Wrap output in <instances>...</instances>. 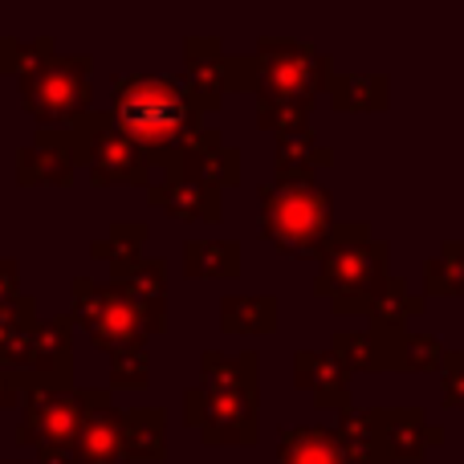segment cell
Wrapping results in <instances>:
<instances>
[{
	"label": "cell",
	"instance_id": "cell-13",
	"mask_svg": "<svg viewBox=\"0 0 464 464\" xmlns=\"http://www.w3.org/2000/svg\"><path fill=\"white\" fill-rule=\"evenodd\" d=\"M379 416V449L383 460H411L420 464L428 457L432 444H440V428L428 424V416L420 408H375Z\"/></svg>",
	"mask_w": 464,
	"mask_h": 464
},
{
	"label": "cell",
	"instance_id": "cell-29",
	"mask_svg": "<svg viewBox=\"0 0 464 464\" xmlns=\"http://www.w3.org/2000/svg\"><path fill=\"white\" fill-rule=\"evenodd\" d=\"M57 53L53 37H0V70L5 73H29L37 70L41 62H49V57Z\"/></svg>",
	"mask_w": 464,
	"mask_h": 464
},
{
	"label": "cell",
	"instance_id": "cell-28",
	"mask_svg": "<svg viewBox=\"0 0 464 464\" xmlns=\"http://www.w3.org/2000/svg\"><path fill=\"white\" fill-rule=\"evenodd\" d=\"M428 294H452L464 297V240H449L440 248V256H432L424 269Z\"/></svg>",
	"mask_w": 464,
	"mask_h": 464
},
{
	"label": "cell",
	"instance_id": "cell-35",
	"mask_svg": "<svg viewBox=\"0 0 464 464\" xmlns=\"http://www.w3.org/2000/svg\"><path fill=\"white\" fill-rule=\"evenodd\" d=\"M24 400V371L0 367V408H16Z\"/></svg>",
	"mask_w": 464,
	"mask_h": 464
},
{
	"label": "cell",
	"instance_id": "cell-20",
	"mask_svg": "<svg viewBox=\"0 0 464 464\" xmlns=\"http://www.w3.org/2000/svg\"><path fill=\"white\" fill-rule=\"evenodd\" d=\"M33 330H37V302L29 294L0 305V367L24 371Z\"/></svg>",
	"mask_w": 464,
	"mask_h": 464
},
{
	"label": "cell",
	"instance_id": "cell-12",
	"mask_svg": "<svg viewBox=\"0 0 464 464\" xmlns=\"http://www.w3.org/2000/svg\"><path fill=\"white\" fill-rule=\"evenodd\" d=\"M147 200L184 225H220V217H225V200L217 188H204L188 176H171V171H163L147 188Z\"/></svg>",
	"mask_w": 464,
	"mask_h": 464
},
{
	"label": "cell",
	"instance_id": "cell-32",
	"mask_svg": "<svg viewBox=\"0 0 464 464\" xmlns=\"http://www.w3.org/2000/svg\"><path fill=\"white\" fill-rule=\"evenodd\" d=\"M151 379V359H147V346H127V351L111 354V387L122 392H139Z\"/></svg>",
	"mask_w": 464,
	"mask_h": 464
},
{
	"label": "cell",
	"instance_id": "cell-33",
	"mask_svg": "<svg viewBox=\"0 0 464 464\" xmlns=\"http://www.w3.org/2000/svg\"><path fill=\"white\" fill-rule=\"evenodd\" d=\"M256 82H261V65H256V53L253 57H240V53H228V94H245L253 90L256 94Z\"/></svg>",
	"mask_w": 464,
	"mask_h": 464
},
{
	"label": "cell",
	"instance_id": "cell-14",
	"mask_svg": "<svg viewBox=\"0 0 464 464\" xmlns=\"http://www.w3.org/2000/svg\"><path fill=\"white\" fill-rule=\"evenodd\" d=\"M351 375L354 371L334 351H297L294 354V383L310 392L318 408L346 411L351 408Z\"/></svg>",
	"mask_w": 464,
	"mask_h": 464
},
{
	"label": "cell",
	"instance_id": "cell-31",
	"mask_svg": "<svg viewBox=\"0 0 464 464\" xmlns=\"http://www.w3.org/2000/svg\"><path fill=\"white\" fill-rule=\"evenodd\" d=\"M400 367H403V371H436V367H449V351L440 346V338H432V334H411V330H403Z\"/></svg>",
	"mask_w": 464,
	"mask_h": 464
},
{
	"label": "cell",
	"instance_id": "cell-5",
	"mask_svg": "<svg viewBox=\"0 0 464 464\" xmlns=\"http://www.w3.org/2000/svg\"><path fill=\"white\" fill-rule=\"evenodd\" d=\"M261 237L281 253H322L334 232V204L318 179H269L261 184Z\"/></svg>",
	"mask_w": 464,
	"mask_h": 464
},
{
	"label": "cell",
	"instance_id": "cell-27",
	"mask_svg": "<svg viewBox=\"0 0 464 464\" xmlns=\"http://www.w3.org/2000/svg\"><path fill=\"white\" fill-rule=\"evenodd\" d=\"M424 310V297L408 294V285H403V277H387L383 285H379L375 302H371L367 318L371 326H383V330H403V322L416 318V314Z\"/></svg>",
	"mask_w": 464,
	"mask_h": 464
},
{
	"label": "cell",
	"instance_id": "cell-21",
	"mask_svg": "<svg viewBox=\"0 0 464 464\" xmlns=\"http://www.w3.org/2000/svg\"><path fill=\"white\" fill-rule=\"evenodd\" d=\"M127 452L130 464H163L168 457V411L163 408H127Z\"/></svg>",
	"mask_w": 464,
	"mask_h": 464
},
{
	"label": "cell",
	"instance_id": "cell-38",
	"mask_svg": "<svg viewBox=\"0 0 464 464\" xmlns=\"http://www.w3.org/2000/svg\"><path fill=\"white\" fill-rule=\"evenodd\" d=\"M21 464H24V460H21Z\"/></svg>",
	"mask_w": 464,
	"mask_h": 464
},
{
	"label": "cell",
	"instance_id": "cell-4",
	"mask_svg": "<svg viewBox=\"0 0 464 464\" xmlns=\"http://www.w3.org/2000/svg\"><path fill=\"white\" fill-rule=\"evenodd\" d=\"M387 240H375L367 225H334L326 248L318 253L314 294L330 297L334 314H367L387 273Z\"/></svg>",
	"mask_w": 464,
	"mask_h": 464
},
{
	"label": "cell",
	"instance_id": "cell-36",
	"mask_svg": "<svg viewBox=\"0 0 464 464\" xmlns=\"http://www.w3.org/2000/svg\"><path fill=\"white\" fill-rule=\"evenodd\" d=\"M16 297H24L21 294V269H16L13 256H5V261H0V305L16 302Z\"/></svg>",
	"mask_w": 464,
	"mask_h": 464
},
{
	"label": "cell",
	"instance_id": "cell-15",
	"mask_svg": "<svg viewBox=\"0 0 464 464\" xmlns=\"http://www.w3.org/2000/svg\"><path fill=\"white\" fill-rule=\"evenodd\" d=\"M127 411L114 408L111 400L98 403L94 411L82 424V436L73 444V457L78 464H130L127 452V424H122Z\"/></svg>",
	"mask_w": 464,
	"mask_h": 464
},
{
	"label": "cell",
	"instance_id": "cell-11",
	"mask_svg": "<svg viewBox=\"0 0 464 464\" xmlns=\"http://www.w3.org/2000/svg\"><path fill=\"white\" fill-rule=\"evenodd\" d=\"M73 171H78V147H73L70 127L37 130V139L16 155V179L21 184H70Z\"/></svg>",
	"mask_w": 464,
	"mask_h": 464
},
{
	"label": "cell",
	"instance_id": "cell-23",
	"mask_svg": "<svg viewBox=\"0 0 464 464\" xmlns=\"http://www.w3.org/2000/svg\"><path fill=\"white\" fill-rule=\"evenodd\" d=\"M143 245H147V225H139V220H119V225H111V232H106L102 240L90 245V256L111 265V281H114V277H122L130 265L143 261Z\"/></svg>",
	"mask_w": 464,
	"mask_h": 464
},
{
	"label": "cell",
	"instance_id": "cell-8",
	"mask_svg": "<svg viewBox=\"0 0 464 464\" xmlns=\"http://www.w3.org/2000/svg\"><path fill=\"white\" fill-rule=\"evenodd\" d=\"M78 163L90 168L94 184H155V155L114 122L111 111H90L70 122Z\"/></svg>",
	"mask_w": 464,
	"mask_h": 464
},
{
	"label": "cell",
	"instance_id": "cell-34",
	"mask_svg": "<svg viewBox=\"0 0 464 464\" xmlns=\"http://www.w3.org/2000/svg\"><path fill=\"white\" fill-rule=\"evenodd\" d=\"M444 403L464 408V351L449 354V367H444Z\"/></svg>",
	"mask_w": 464,
	"mask_h": 464
},
{
	"label": "cell",
	"instance_id": "cell-2",
	"mask_svg": "<svg viewBox=\"0 0 464 464\" xmlns=\"http://www.w3.org/2000/svg\"><path fill=\"white\" fill-rule=\"evenodd\" d=\"M261 354L204 351L200 383L184 392V420L200 428L208 444H253L261 420Z\"/></svg>",
	"mask_w": 464,
	"mask_h": 464
},
{
	"label": "cell",
	"instance_id": "cell-37",
	"mask_svg": "<svg viewBox=\"0 0 464 464\" xmlns=\"http://www.w3.org/2000/svg\"><path fill=\"white\" fill-rule=\"evenodd\" d=\"M0 464H5V460H0Z\"/></svg>",
	"mask_w": 464,
	"mask_h": 464
},
{
	"label": "cell",
	"instance_id": "cell-7",
	"mask_svg": "<svg viewBox=\"0 0 464 464\" xmlns=\"http://www.w3.org/2000/svg\"><path fill=\"white\" fill-rule=\"evenodd\" d=\"M21 106L41 122L70 127L94 111V57L53 53L37 70L21 73Z\"/></svg>",
	"mask_w": 464,
	"mask_h": 464
},
{
	"label": "cell",
	"instance_id": "cell-30",
	"mask_svg": "<svg viewBox=\"0 0 464 464\" xmlns=\"http://www.w3.org/2000/svg\"><path fill=\"white\" fill-rule=\"evenodd\" d=\"M256 122L273 135H305L310 130V106L294 102H273V98H256Z\"/></svg>",
	"mask_w": 464,
	"mask_h": 464
},
{
	"label": "cell",
	"instance_id": "cell-1",
	"mask_svg": "<svg viewBox=\"0 0 464 464\" xmlns=\"http://www.w3.org/2000/svg\"><path fill=\"white\" fill-rule=\"evenodd\" d=\"M111 114L130 139L155 155V168L184 151L220 139L196 111L188 90L176 78H139V73H114V94H111Z\"/></svg>",
	"mask_w": 464,
	"mask_h": 464
},
{
	"label": "cell",
	"instance_id": "cell-3",
	"mask_svg": "<svg viewBox=\"0 0 464 464\" xmlns=\"http://www.w3.org/2000/svg\"><path fill=\"white\" fill-rule=\"evenodd\" d=\"M106 400L111 392L78 387L73 379L24 375V420L16 428V440L37 452V464H78L73 444L82 436V424Z\"/></svg>",
	"mask_w": 464,
	"mask_h": 464
},
{
	"label": "cell",
	"instance_id": "cell-17",
	"mask_svg": "<svg viewBox=\"0 0 464 464\" xmlns=\"http://www.w3.org/2000/svg\"><path fill=\"white\" fill-rule=\"evenodd\" d=\"M24 375H49V379H73V314L57 318H37L24 359Z\"/></svg>",
	"mask_w": 464,
	"mask_h": 464
},
{
	"label": "cell",
	"instance_id": "cell-19",
	"mask_svg": "<svg viewBox=\"0 0 464 464\" xmlns=\"http://www.w3.org/2000/svg\"><path fill=\"white\" fill-rule=\"evenodd\" d=\"M277 464H354L338 428H281Z\"/></svg>",
	"mask_w": 464,
	"mask_h": 464
},
{
	"label": "cell",
	"instance_id": "cell-6",
	"mask_svg": "<svg viewBox=\"0 0 464 464\" xmlns=\"http://www.w3.org/2000/svg\"><path fill=\"white\" fill-rule=\"evenodd\" d=\"M73 322L90 330V343L98 351L114 354L127 346H143L147 334H163L168 330V314L143 305L122 281H94V277H73Z\"/></svg>",
	"mask_w": 464,
	"mask_h": 464
},
{
	"label": "cell",
	"instance_id": "cell-22",
	"mask_svg": "<svg viewBox=\"0 0 464 464\" xmlns=\"http://www.w3.org/2000/svg\"><path fill=\"white\" fill-rule=\"evenodd\" d=\"M220 330L228 334H269L277 330V297L269 294H232L220 302Z\"/></svg>",
	"mask_w": 464,
	"mask_h": 464
},
{
	"label": "cell",
	"instance_id": "cell-9",
	"mask_svg": "<svg viewBox=\"0 0 464 464\" xmlns=\"http://www.w3.org/2000/svg\"><path fill=\"white\" fill-rule=\"evenodd\" d=\"M256 65H261V82H256L253 98H273V102L294 106H310L318 94H326L330 78H334L326 53H318L305 41L285 37L256 41Z\"/></svg>",
	"mask_w": 464,
	"mask_h": 464
},
{
	"label": "cell",
	"instance_id": "cell-24",
	"mask_svg": "<svg viewBox=\"0 0 464 464\" xmlns=\"http://www.w3.org/2000/svg\"><path fill=\"white\" fill-rule=\"evenodd\" d=\"M184 273L192 277H225L232 281L240 273V240H188L184 245Z\"/></svg>",
	"mask_w": 464,
	"mask_h": 464
},
{
	"label": "cell",
	"instance_id": "cell-18",
	"mask_svg": "<svg viewBox=\"0 0 464 464\" xmlns=\"http://www.w3.org/2000/svg\"><path fill=\"white\" fill-rule=\"evenodd\" d=\"M160 171H171V176H188L204 188H232L240 179V147L225 143V139H212V143L196 147V151H184L176 160L160 163Z\"/></svg>",
	"mask_w": 464,
	"mask_h": 464
},
{
	"label": "cell",
	"instance_id": "cell-25",
	"mask_svg": "<svg viewBox=\"0 0 464 464\" xmlns=\"http://www.w3.org/2000/svg\"><path fill=\"white\" fill-rule=\"evenodd\" d=\"M334 111H383L387 78L383 73H334L326 86Z\"/></svg>",
	"mask_w": 464,
	"mask_h": 464
},
{
	"label": "cell",
	"instance_id": "cell-26",
	"mask_svg": "<svg viewBox=\"0 0 464 464\" xmlns=\"http://www.w3.org/2000/svg\"><path fill=\"white\" fill-rule=\"evenodd\" d=\"M330 160H334V151H330L326 143H318L310 130H305V135H281L277 155H273V163H277V179H310V171L326 168Z\"/></svg>",
	"mask_w": 464,
	"mask_h": 464
},
{
	"label": "cell",
	"instance_id": "cell-10",
	"mask_svg": "<svg viewBox=\"0 0 464 464\" xmlns=\"http://www.w3.org/2000/svg\"><path fill=\"white\" fill-rule=\"evenodd\" d=\"M184 90L196 111H220L228 94V53L220 37H188L184 41Z\"/></svg>",
	"mask_w": 464,
	"mask_h": 464
},
{
	"label": "cell",
	"instance_id": "cell-16",
	"mask_svg": "<svg viewBox=\"0 0 464 464\" xmlns=\"http://www.w3.org/2000/svg\"><path fill=\"white\" fill-rule=\"evenodd\" d=\"M400 343H403V330L367 326V330H338L330 351L351 371H403Z\"/></svg>",
	"mask_w": 464,
	"mask_h": 464
}]
</instances>
